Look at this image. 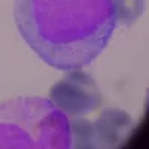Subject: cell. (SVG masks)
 <instances>
[{
    "label": "cell",
    "mask_w": 149,
    "mask_h": 149,
    "mask_svg": "<svg viewBox=\"0 0 149 149\" xmlns=\"http://www.w3.org/2000/svg\"><path fill=\"white\" fill-rule=\"evenodd\" d=\"M133 118L128 112L109 107L93 122V149H112L119 146L133 130Z\"/></svg>",
    "instance_id": "cell-4"
},
{
    "label": "cell",
    "mask_w": 149,
    "mask_h": 149,
    "mask_svg": "<svg viewBox=\"0 0 149 149\" xmlns=\"http://www.w3.org/2000/svg\"><path fill=\"white\" fill-rule=\"evenodd\" d=\"M116 24L131 26L137 21L146 9V0H112Z\"/></svg>",
    "instance_id": "cell-5"
},
{
    "label": "cell",
    "mask_w": 149,
    "mask_h": 149,
    "mask_svg": "<svg viewBox=\"0 0 149 149\" xmlns=\"http://www.w3.org/2000/svg\"><path fill=\"white\" fill-rule=\"evenodd\" d=\"M0 148L69 149V118L49 98L6 100L0 103Z\"/></svg>",
    "instance_id": "cell-2"
},
{
    "label": "cell",
    "mask_w": 149,
    "mask_h": 149,
    "mask_svg": "<svg viewBox=\"0 0 149 149\" xmlns=\"http://www.w3.org/2000/svg\"><path fill=\"white\" fill-rule=\"evenodd\" d=\"M51 100L67 118H82L97 110L103 103L98 85L88 72L67 70L49 90Z\"/></svg>",
    "instance_id": "cell-3"
},
{
    "label": "cell",
    "mask_w": 149,
    "mask_h": 149,
    "mask_svg": "<svg viewBox=\"0 0 149 149\" xmlns=\"http://www.w3.org/2000/svg\"><path fill=\"white\" fill-rule=\"evenodd\" d=\"M21 39L57 70L90 66L116 29L112 0H14Z\"/></svg>",
    "instance_id": "cell-1"
}]
</instances>
